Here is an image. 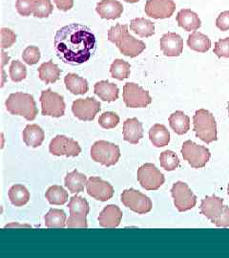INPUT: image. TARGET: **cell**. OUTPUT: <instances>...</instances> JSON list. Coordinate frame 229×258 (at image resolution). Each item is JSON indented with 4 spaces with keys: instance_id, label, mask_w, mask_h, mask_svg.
I'll list each match as a JSON object with an SVG mask.
<instances>
[{
    "instance_id": "obj_1",
    "label": "cell",
    "mask_w": 229,
    "mask_h": 258,
    "mask_svg": "<svg viewBox=\"0 0 229 258\" xmlns=\"http://www.w3.org/2000/svg\"><path fill=\"white\" fill-rule=\"evenodd\" d=\"M54 47L64 63L77 66L87 62L95 54L97 39L90 28L73 23L56 32Z\"/></svg>"
},
{
    "instance_id": "obj_2",
    "label": "cell",
    "mask_w": 229,
    "mask_h": 258,
    "mask_svg": "<svg viewBox=\"0 0 229 258\" xmlns=\"http://www.w3.org/2000/svg\"><path fill=\"white\" fill-rule=\"evenodd\" d=\"M108 40L116 44L122 55L136 57L145 50V43L130 35L127 25L117 24L108 31Z\"/></svg>"
},
{
    "instance_id": "obj_3",
    "label": "cell",
    "mask_w": 229,
    "mask_h": 258,
    "mask_svg": "<svg viewBox=\"0 0 229 258\" xmlns=\"http://www.w3.org/2000/svg\"><path fill=\"white\" fill-rule=\"evenodd\" d=\"M5 105L10 114L22 116L30 121L35 120L38 114L37 103L31 94L13 93L6 100Z\"/></svg>"
},
{
    "instance_id": "obj_4",
    "label": "cell",
    "mask_w": 229,
    "mask_h": 258,
    "mask_svg": "<svg viewBox=\"0 0 229 258\" xmlns=\"http://www.w3.org/2000/svg\"><path fill=\"white\" fill-rule=\"evenodd\" d=\"M194 132L205 144L217 141V123L214 115L206 109L196 111L193 117Z\"/></svg>"
},
{
    "instance_id": "obj_5",
    "label": "cell",
    "mask_w": 229,
    "mask_h": 258,
    "mask_svg": "<svg viewBox=\"0 0 229 258\" xmlns=\"http://www.w3.org/2000/svg\"><path fill=\"white\" fill-rule=\"evenodd\" d=\"M70 216L67 220V227L70 229H86L88 228L87 215L90 212V207L86 199L81 196H73L68 204Z\"/></svg>"
},
{
    "instance_id": "obj_6",
    "label": "cell",
    "mask_w": 229,
    "mask_h": 258,
    "mask_svg": "<svg viewBox=\"0 0 229 258\" xmlns=\"http://www.w3.org/2000/svg\"><path fill=\"white\" fill-rule=\"evenodd\" d=\"M91 157L93 161L100 163L103 166H115L120 158L119 146L106 141L96 142L91 148Z\"/></svg>"
},
{
    "instance_id": "obj_7",
    "label": "cell",
    "mask_w": 229,
    "mask_h": 258,
    "mask_svg": "<svg viewBox=\"0 0 229 258\" xmlns=\"http://www.w3.org/2000/svg\"><path fill=\"white\" fill-rule=\"evenodd\" d=\"M182 155L193 168H202L210 160L211 153L208 148L192 141H186L183 143Z\"/></svg>"
},
{
    "instance_id": "obj_8",
    "label": "cell",
    "mask_w": 229,
    "mask_h": 258,
    "mask_svg": "<svg viewBox=\"0 0 229 258\" xmlns=\"http://www.w3.org/2000/svg\"><path fill=\"white\" fill-rule=\"evenodd\" d=\"M41 113L43 116H51L60 118L65 114L64 99L59 94L54 92L52 89H47L41 92Z\"/></svg>"
},
{
    "instance_id": "obj_9",
    "label": "cell",
    "mask_w": 229,
    "mask_h": 258,
    "mask_svg": "<svg viewBox=\"0 0 229 258\" xmlns=\"http://www.w3.org/2000/svg\"><path fill=\"white\" fill-rule=\"evenodd\" d=\"M123 102L130 108H144L151 104L152 98L137 83H127L123 86Z\"/></svg>"
},
{
    "instance_id": "obj_10",
    "label": "cell",
    "mask_w": 229,
    "mask_h": 258,
    "mask_svg": "<svg viewBox=\"0 0 229 258\" xmlns=\"http://www.w3.org/2000/svg\"><path fill=\"white\" fill-rule=\"evenodd\" d=\"M121 203L132 212L137 214H145L152 211L153 204L151 199L145 194L134 188L125 189L121 194Z\"/></svg>"
},
{
    "instance_id": "obj_11",
    "label": "cell",
    "mask_w": 229,
    "mask_h": 258,
    "mask_svg": "<svg viewBox=\"0 0 229 258\" xmlns=\"http://www.w3.org/2000/svg\"><path fill=\"white\" fill-rule=\"evenodd\" d=\"M137 181L146 190H157L165 184V175L153 164H145L137 169Z\"/></svg>"
},
{
    "instance_id": "obj_12",
    "label": "cell",
    "mask_w": 229,
    "mask_h": 258,
    "mask_svg": "<svg viewBox=\"0 0 229 258\" xmlns=\"http://www.w3.org/2000/svg\"><path fill=\"white\" fill-rule=\"evenodd\" d=\"M171 194L174 199L175 207L180 212L190 211L197 204L196 195L193 194L188 184L181 181L173 184Z\"/></svg>"
},
{
    "instance_id": "obj_13",
    "label": "cell",
    "mask_w": 229,
    "mask_h": 258,
    "mask_svg": "<svg viewBox=\"0 0 229 258\" xmlns=\"http://www.w3.org/2000/svg\"><path fill=\"white\" fill-rule=\"evenodd\" d=\"M49 150L55 156L77 157L82 152L78 142L63 135H57L51 141Z\"/></svg>"
},
{
    "instance_id": "obj_14",
    "label": "cell",
    "mask_w": 229,
    "mask_h": 258,
    "mask_svg": "<svg viewBox=\"0 0 229 258\" xmlns=\"http://www.w3.org/2000/svg\"><path fill=\"white\" fill-rule=\"evenodd\" d=\"M101 102L95 98L79 99L73 102L72 111L79 120L92 121L95 120L97 114L101 111Z\"/></svg>"
},
{
    "instance_id": "obj_15",
    "label": "cell",
    "mask_w": 229,
    "mask_h": 258,
    "mask_svg": "<svg viewBox=\"0 0 229 258\" xmlns=\"http://www.w3.org/2000/svg\"><path fill=\"white\" fill-rule=\"evenodd\" d=\"M86 189L89 196L101 202L110 200L115 192L112 184L100 177H90L86 184Z\"/></svg>"
},
{
    "instance_id": "obj_16",
    "label": "cell",
    "mask_w": 229,
    "mask_h": 258,
    "mask_svg": "<svg viewBox=\"0 0 229 258\" xmlns=\"http://www.w3.org/2000/svg\"><path fill=\"white\" fill-rule=\"evenodd\" d=\"M144 11L152 19H169L176 11V4L173 0H147Z\"/></svg>"
},
{
    "instance_id": "obj_17",
    "label": "cell",
    "mask_w": 229,
    "mask_h": 258,
    "mask_svg": "<svg viewBox=\"0 0 229 258\" xmlns=\"http://www.w3.org/2000/svg\"><path fill=\"white\" fill-rule=\"evenodd\" d=\"M200 210L202 215H204L207 219L215 224L224 210L223 199L215 195L207 196L202 199Z\"/></svg>"
},
{
    "instance_id": "obj_18",
    "label": "cell",
    "mask_w": 229,
    "mask_h": 258,
    "mask_svg": "<svg viewBox=\"0 0 229 258\" xmlns=\"http://www.w3.org/2000/svg\"><path fill=\"white\" fill-rule=\"evenodd\" d=\"M160 46L166 56H179L183 53V39L176 33H167L161 38Z\"/></svg>"
},
{
    "instance_id": "obj_19",
    "label": "cell",
    "mask_w": 229,
    "mask_h": 258,
    "mask_svg": "<svg viewBox=\"0 0 229 258\" xmlns=\"http://www.w3.org/2000/svg\"><path fill=\"white\" fill-rule=\"evenodd\" d=\"M122 212L116 205H108L99 216V223L102 228L115 229L118 228L122 219Z\"/></svg>"
},
{
    "instance_id": "obj_20",
    "label": "cell",
    "mask_w": 229,
    "mask_h": 258,
    "mask_svg": "<svg viewBox=\"0 0 229 258\" xmlns=\"http://www.w3.org/2000/svg\"><path fill=\"white\" fill-rule=\"evenodd\" d=\"M96 10L101 19H118L123 13V6L118 0H101Z\"/></svg>"
},
{
    "instance_id": "obj_21",
    "label": "cell",
    "mask_w": 229,
    "mask_h": 258,
    "mask_svg": "<svg viewBox=\"0 0 229 258\" xmlns=\"http://www.w3.org/2000/svg\"><path fill=\"white\" fill-rule=\"evenodd\" d=\"M143 138L142 123L137 118L128 119L123 122V139L132 145H137Z\"/></svg>"
},
{
    "instance_id": "obj_22",
    "label": "cell",
    "mask_w": 229,
    "mask_h": 258,
    "mask_svg": "<svg viewBox=\"0 0 229 258\" xmlns=\"http://www.w3.org/2000/svg\"><path fill=\"white\" fill-rule=\"evenodd\" d=\"M176 19L179 26L186 32L196 31L202 26V21L199 16L190 9L181 10L178 13Z\"/></svg>"
},
{
    "instance_id": "obj_23",
    "label": "cell",
    "mask_w": 229,
    "mask_h": 258,
    "mask_svg": "<svg viewBox=\"0 0 229 258\" xmlns=\"http://www.w3.org/2000/svg\"><path fill=\"white\" fill-rule=\"evenodd\" d=\"M95 94L104 102H112L119 99V88L117 84L108 81H101L95 84Z\"/></svg>"
},
{
    "instance_id": "obj_24",
    "label": "cell",
    "mask_w": 229,
    "mask_h": 258,
    "mask_svg": "<svg viewBox=\"0 0 229 258\" xmlns=\"http://www.w3.org/2000/svg\"><path fill=\"white\" fill-rule=\"evenodd\" d=\"M45 139L43 129L37 124H29L23 130V141L28 147L38 148Z\"/></svg>"
},
{
    "instance_id": "obj_25",
    "label": "cell",
    "mask_w": 229,
    "mask_h": 258,
    "mask_svg": "<svg viewBox=\"0 0 229 258\" xmlns=\"http://www.w3.org/2000/svg\"><path fill=\"white\" fill-rule=\"evenodd\" d=\"M169 125L178 135H184L190 130V118L183 111H176L169 117Z\"/></svg>"
},
{
    "instance_id": "obj_26",
    "label": "cell",
    "mask_w": 229,
    "mask_h": 258,
    "mask_svg": "<svg viewBox=\"0 0 229 258\" xmlns=\"http://www.w3.org/2000/svg\"><path fill=\"white\" fill-rule=\"evenodd\" d=\"M64 83L67 90H69L73 95H84L89 90L88 82L84 78L77 74L69 73L66 75Z\"/></svg>"
},
{
    "instance_id": "obj_27",
    "label": "cell",
    "mask_w": 229,
    "mask_h": 258,
    "mask_svg": "<svg viewBox=\"0 0 229 258\" xmlns=\"http://www.w3.org/2000/svg\"><path fill=\"white\" fill-rule=\"evenodd\" d=\"M149 139L156 148H164L170 142V133L165 125L156 123L149 130Z\"/></svg>"
},
{
    "instance_id": "obj_28",
    "label": "cell",
    "mask_w": 229,
    "mask_h": 258,
    "mask_svg": "<svg viewBox=\"0 0 229 258\" xmlns=\"http://www.w3.org/2000/svg\"><path fill=\"white\" fill-rule=\"evenodd\" d=\"M61 70L57 65L53 62V60H49L39 66L38 68V76L39 79L44 82L46 84L54 83L57 82L60 78Z\"/></svg>"
},
{
    "instance_id": "obj_29",
    "label": "cell",
    "mask_w": 229,
    "mask_h": 258,
    "mask_svg": "<svg viewBox=\"0 0 229 258\" xmlns=\"http://www.w3.org/2000/svg\"><path fill=\"white\" fill-rule=\"evenodd\" d=\"M87 181L86 176L80 173L78 170H73L65 177L64 184L71 194H77L83 192Z\"/></svg>"
},
{
    "instance_id": "obj_30",
    "label": "cell",
    "mask_w": 229,
    "mask_h": 258,
    "mask_svg": "<svg viewBox=\"0 0 229 258\" xmlns=\"http://www.w3.org/2000/svg\"><path fill=\"white\" fill-rule=\"evenodd\" d=\"M130 30L140 37H150L155 34V25L151 20L138 18L130 22Z\"/></svg>"
},
{
    "instance_id": "obj_31",
    "label": "cell",
    "mask_w": 229,
    "mask_h": 258,
    "mask_svg": "<svg viewBox=\"0 0 229 258\" xmlns=\"http://www.w3.org/2000/svg\"><path fill=\"white\" fill-rule=\"evenodd\" d=\"M187 45L193 51L199 53H206L210 49V38L200 32L194 31L191 35L188 36Z\"/></svg>"
},
{
    "instance_id": "obj_32",
    "label": "cell",
    "mask_w": 229,
    "mask_h": 258,
    "mask_svg": "<svg viewBox=\"0 0 229 258\" xmlns=\"http://www.w3.org/2000/svg\"><path fill=\"white\" fill-rule=\"evenodd\" d=\"M44 219L46 228L48 229H63L67 226L66 213L62 210L51 209Z\"/></svg>"
},
{
    "instance_id": "obj_33",
    "label": "cell",
    "mask_w": 229,
    "mask_h": 258,
    "mask_svg": "<svg viewBox=\"0 0 229 258\" xmlns=\"http://www.w3.org/2000/svg\"><path fill=\"white\" fill-rule=\"evenodd\" d=\"M11 203L16 207H23L30 200V192L22 184H15L9 190Z\"/></svg>"
},
{
    "instance_id": "obj_34",
    "label": "cell",
    "mask_w": 229,
    "mask_h": 258,
    "mask_svg": "<svg viewBox=\"0 0 229 258\" xmlns=\"http://www.w3.org/2000/svg\"><path fill=\"white\" fill-rule=\"evenodd\" d=\"M46 199L51 205H64L69 198L68 192L60 185H53L48 188L45 194Z\"/></svg>"
},
{
    "instance_id": "obj_35",
    "label": "cell",
    "mask_w": 229,
    "mask_h": 258,
    "mask_svg": "<svg viewBox=\"0 0 229 258\" xmlns=\"http://www.w3.org/2000/svg\"><path fill=\"white\" fill-rule=\"evenodd\" d=\"M131 72V65L123 59H115L110 67V73L114 79L123 81L128 79Z\"/></svg>"
},
{
    "instance_id": "obj_36",
    "label": "cell",
    "mask_w": 229,
    "mask_h": 258,
    "mask_svg": "<svg viewBox=\"0 0 229 258\" xmlns=\"http://www.w3.org/2000/svg\"><path fill=\"white\" fill-rule=\"evenodd\" d=\"M160 163L166 171H173L180 166V159L173 151L165 150L161 153Z\"/></svg>"
},
{
    "instance_id": "obj_37",
    "label": "cell",
    "mask_w": 229,
    "mask_h": 258,
    "mask_svg": "<svg viewBox=\"0 0 229 258\" xmlns=\"http://www.w3.org/2000/svg\"><path fill=\"white\" fill-rule=\"evenodd\" d=\"M9 73L13 82L20 83L27 77V68L21 61L14 60L10 66Z\"/></svg>"
},
{
    "instance_id": "obj_38",
    "label": "cell",
    "mask_w": 229,
    "mask_h": 258,
    "mask_svg": "<svg viewBox=\"0 0 229 258\" xmlns=\"http://www.w3.org/2000/svg\"><path fill=\"white\" fill-rule=\"evenodd\" d=\"M54 10V6L51 0H36L34 16L38 19L48 18Z\"/></svg>"
},
{
    "instance_id": "obj_39",
    "label": "cell",
    "mask_w": 229,
    "mask_h": 258,
    "mask_svg": "<svg viewBox=\"0 0 229 258\" xmlns=\"http://www.w3.org/2000/svg\"><path fill=\"white\" fill-rule=\"evenodd\" d=\"M99 123L102 128H115L119 123V115H117L114 112H104L100 116Z\"/></svg>"
},
{
    "instance_id": "obj_40",
    "label": "cell",
    "mask_w": 229,
    "mask_h": 258,
    "mask_svg": "<svg viewBox=\"0 0 229 258\" xmlns=\"http://www.w3.org/2000/svg\"><path fill=\"white\" fill-rule=\"evenodd\" d=\"M22 59L28 65L37 64L40 59V51L37 46H29L23 51Z\"/></svg>"
},
{
    "instance_id": "obj_41",
    "label": "cell",
    "mask_w": 229,
    "mask_h": 258,
    "mask_svg": "<svg viewBox=\"0 0 229 258\" xmlns=\"http://www.w3.org/2000/svg\"><path fill=\"white\" fill-rule=\"evenodd\" d=\"M36 0H17L16 8L20 16L30 17L34 14Z\"/></svg>"
},
{
    "instance_id": "obj_42",
    "label": "cell",
    "mask_w": 229,
    "mask_h": 258,
    "mask_svg": "<svg viewBox=\"0 0 229 258\" xmlns=\"http://www.w3.org/2000/svg\"><path fill=\"white\" fill-rule=\"evenodd\" d=\"M17 41V35L8 28L1 29V48L4 50L6 48L13 46Z\"/></svg>"
},
{
    "instance_id": "obj_43",
    "label": "cell",
    "mask_w": 229,
    "mask_h": 258,
    "mask_svg": "<svg viewBox=\"0 0 229 258\" xmlns=\"http://www.w3.org/2000/svg\"><path fill=\"white\" fill-rule=\"evenodd\" d=\"M214 54L218 57H229V37L220 38L215 43Z\"/></svg>"
},
{
    "instance_id": "obj_44",
    "label": "cell",
    "mask_w": 229,
    "mask_h": 258,
    "mask_svg": "<svg viewBox=\"0 0 229 258\" xmlns=\"http://www.w3.org/2000/svg\"><path fill=\"white\" fill-rule=\"evenodd\" d=\"M216 26L220 31H228L229 30V11L222 12L216 19Z\"/></svg>"
},
{
    "instance_id": "obj_45",
    "label": "cell",
    "mask_w": 229,
    "mask_h": 258,
    "mask_svg": "<svg viewBox=\"0 0 229 258\" xmlns=\"http://www.w3.org/2000/svg\"><path fill=\"white\" fill-rule=\"evenodd\" d=\"M215 225L219 228H229V207L224 206V210Z\"/></svg>"
},
{
    "instance_id": "obj_46",
    "label": "cell",
    "mask_w": 229,
    "mask_h": 258,
    "mask_svg": "<svg viewBox=\"0 0 229 258\" xmlns=\"http://www.w3.org/2000/svg\"><path fill=\"white\" fill-rule=\"evenodd\" d=\"M56 8L63 12L72 9L73 6V0H54Z\"/></svg>"
},
{
    "instance_id": "obj_47",
    "label": "cell",
    "mask_w": 229,
    "mask_h": 258,
    "mask_svg": "<svg viewBox=\"0 0 229 258\" xmlns=\"http://www.w3.org/2000/svg\"><path fill=\"white\" fill-rule=\"evenodd\" d=\"M10 59V56L9 55H7L4 51H2V69H3V67H4V65L6 64L7 63V61L9 60Z\"/></svg>"
},
{
    "instance_id": "obj_48",
    "label": "cell",
    "mask_w": 229,
    "mask_h": 258,
    "mask_svg": "<svg viewBox=\"0 0 229 258\" xmlns=\"http://www.w3.org/2000/svg\"><path fill=\"white\" fill-rule=\"evenodd\" d=\"M125 2H127V3H136L137 1H139V0H124Z\"/></svg>"
},
{
    "instance_id": "obj_49",
    "label": "cell",
    "mask_w": 229,
    "mask_h": 258,
    "mask_svg": "<svg viewBox=\"0 0 229 258\" xmlns=\"http://www.w3.org/2000/svg\"><path fill=\"white\" fill-rule=\"evenodd\" d=\"M227 194H229V184H228V187H227Z\"/></svg>"
},
{
    "instance_id": "obj_50",
    "label": "cell",
    "mask_w": 229,
    "mask_h": 258,
    "mask_svg": "<svg viewBox=\"0 0 229 258\" xmlns=\"http://www.w3.org/2000/svg\"><path fill=\"white\" fill-rule=\"evenodd\" d=\"M227 111H228V116H229V102H228V107H227Z\"/></svg>"
}]
</instances>
